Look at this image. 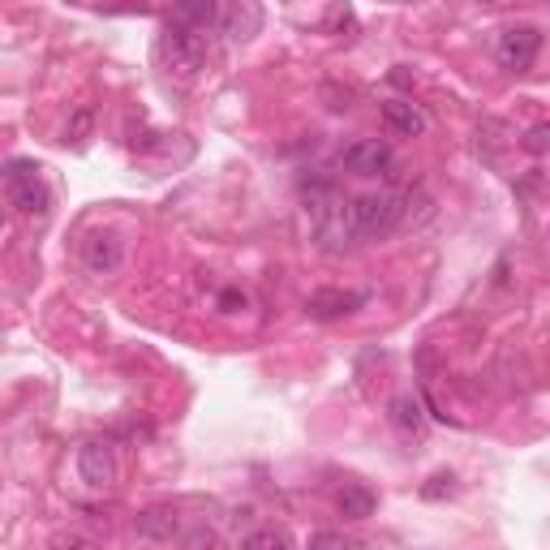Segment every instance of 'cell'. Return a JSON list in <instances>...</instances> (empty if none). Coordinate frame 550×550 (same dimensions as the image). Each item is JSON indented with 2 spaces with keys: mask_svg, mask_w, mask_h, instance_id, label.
<instances>
[{
  "mask_svg": "<svg viewBox=\"0 0 550 550\" xmlns=\"http://www.w3.org/2000/svg\"><path fill=\"white\" fill-rule=\"evenodd\" d=\"M5 194H9V207L22 220H48L52 198L39 177V164H31V159H9L5 164Z\"/></svg>",
  "mask_w": 550,
  "mask_h": 550,
  "instance_id": "7a4b0ae2",
  "label": "cell"
},
{
  "mask_svg": "<svg viewBox=\"0 0 550 550\" xmlns=\"http://www.w3.org/2000/svg\"><path fill=\"white\" fill-rule=\"evenodd\" d=\"M538 52H542V35L533 31V26H512V31H503L499 43H495L499 65L512 69V74H525V69H533Z\"/></svg>",
  "mask_w": 550,
  "mask_h": 550,
  "instance_id": "5b68a950",
  "label": "cell"
},
{
  "mask_svg": "<svg viewBox=\"0 0 550 550\" xmlns=\"http://www.w3.org/2000/svg\"><path fill=\"white\" fill-rule=\"evenodd\" d=\"M387 422H392L404 439H422L426 413H422V404H417V396H396L392 404H387Z\"/></svg>",
  "mask_w": 550,
  "mask_h": 550,
  "instance_id": "7c38bea8",
  "label": "cell"
},
{
  "mask_svg": "<svg viewBox=\"0 0 550 550\" xmlns=\"http://www.w3.org/2000/svg\"><path fill=\"white\" fill-rule=\"evenodd\" d=\"M241 542H245V546H254V550H271V546H293V538H288L284 529H258V533H245Z\"/></svg>",
  "mask_w": 550,
  "mask_h": 550,
  "instance_id": "2e32d148",
  "label": "cell"
},
{
  "mask_svg": "<svg viewBox=\"0 0 550 550\" xmlns=\"http://www.w3.org/2000/svg\"><path fill=\"white\" fill-rule=\"evenodd\" d=\"M91 129H95V108H91V104H82V108L74 112V117H69V125H65V147H86Z\"/></svg>",
  "mask_w": 550,
  "mask_h": 550,
  "instance_id": "9a60e30c",
  "label": "cell"
},
{
  "mask_svg": "<svg viewBox=\"0 0 550 550\" xmlns=\"http://www.w3.org/2000/svg\"><path fill=\"white\" fill-rule=\"evenodd\" d=\"M134 533H138V538H147V542H172V538H177V516L142 512V516H134Z\"/></svg>",
  "mask_w": 550,
  "mask_h": 550,
  "instance_id": "5bb4252c",
  "label": "cell"
},
{
  "mask_svg": "<svg viewBox=\"0 0 550 550\" xmlns=\"http://www.w3.org/2000/svg\"><path fill=\"white\" fill-rule=\"evenodd\" d=\"M366 306V293H344V288H318L306 301V314L318 318V323H331V318H344Z\"/></svg>",
  "mask_w": 550,
  "mask_h": 550,
  "instance_id": "ba28073f",
  "label": "cell"
},
{
  "mask_svg": "<svg viewBox=\"0 0 550 550\" xmlns=\"http://www.w3.org/2000/svg\"><path fill=\"white\" fill-rule=\"evenodd\" d=\"M396 164V151L383 138H357L340 151V168H349L353 177H387Z\"/></svg>",
  "mask_w": 550,
  "mask_h": 550,
  "instance_id": "277c9868",
  "label": "cell"
},
{
  "mask_svg": "<svg viewBox=\"0 0 550 550\" xmlns=\"http://www.w3.org/2000/svg\"><path fill=\"white\" fill-rule=\"evenodd\" d=\"M383 125L392 129L396 138H422L426 134L422 108L409 104V99H387V104H383Z\"/></svg>",
  "mask_w": 550,
  "mask_h": 550,
  "instance_id": "9c48e42d",
  "label": "cell"
},
{
  "mask_svg": "<svg viewBox=\"0 0 550 550\" xmlns=\"http://www.w3.org/2000/svg\"><path fill=\"white\" fill-rule=\"evenodd\" d=\"M159 56H164L168 74L194 78L202 69V61H207V31H194V26L168 18L164 35H159Z\"/></svg>",
  "mask_w": 550,
  "mask_h": 550,
  "instance_id": "3957f363",
  "label": "cell"
},
{
  "mask_svg": "<svg viewBox=\"0 0 550 550\" xmlns=\"http://www.w3.org/2000/svg\"><path fill=\"white\" fill-rule=\"evenodd\" d=\"M125 263V241L117 233H91L82 241V267L91 275H117Z\"/></svg>",
  "mask_w": 550,
  "mask_h": 550,
  "instance_id": "52a82bcc",
  "label": "cell"
},
{
  "mask_svg": "<svg viewBox=\"0 0 550 550\" xmlns=\"http://www.w3.org/2000/svg\"><path fill=\"white\" fill-rule=\"evenodd\" d=\"M220 26L228 31V39L245 43V39H254L258 31H263V9H258V0H233V9H224Z\"/></svg>",
  "mask_w": 550,
  "mask_h": 550,
  "instance_id": "30bf717a",
  "label": "cell"
},
{
  "mask_svg": "<svg viewBox=\"0 0 550 550\" xmlns=\"http://www.w3.org/2000/svg\"><path fill=\"white\" fill-rule=\"evenodd\" d=\"M310 546H353V538H344V533H314Z\"/></svg>",
  "mask_w": 550,
  "mask_h": 550,
  "instance_id": "ac0fdd59",
  "label": "cell"
},
{
  "mask_svg": "<svg viewBox=\"0 0 550 550\" xmlns=\"http://www.w3.org/2000/svg\"><path fill=\"white\" fill-rule=\"evenodd\" d=\"M185 542H190V546H215L220 538H215L211 529H194V533H190V538H185Z\"/></svg>",
  "mask_w": 550,
  "mask_h": 550,
  "instance_id": "d6986e66",
  "label": "cell"
},
{
  "mask_svg": "<svg viewBox=\"0 0 550 550\" xmlns=\"http://www.w3.org/2000/svg\"><path fill=\"white\" fill-rule=\"evenodd\" d=\"M477 5H490V0H477Z\"/></svg>",
  "mask_w": 550,
  "mask_h": 550,
  "instance_id": "ffe728a7",
  "label": "cell"
},
{
  "mask_svg": "<svg viewBox=\"0 0 550 550\" xmlns=\"http://www.w3.org/2000/svg\"><path fill=\"white\" fill-rule=\"evenodd\" d=\"M78 477L95 490L112 486L117 482V447H112L108 439H86L78 447Z\"/></svg>",
  "mask_w": 550,
  "mask_h": 550,
  "instance_id": "8992f818",
  "label": "cell"
},
{
  "mask_svg": "<svg viewBox=\"0 0 550 550\" xmlns=\"http://www.w3.org/2000/svg\"><path fill=\"white\" fill-rule=\"evenodd\" d=\"M409 194H396V190H379V194H361L349 202V220H353V233L366 237V241H379V237H392L396 228L409 220Z\"/></svg>",
  "mask_w": 550,
  "mask_h": 550,
  "instance_id": "6da1fadb",
  "label": "cell"
},
{
  "mask_svg": "<svg viewBox=\"0 0 550 550\" xmlns=\"http://www.w3.org/2000/svg\"><path fill=\"white\" fill-rule=\"evenodd\" d=\"M336 512L344 520H370L374 512H379V495H374L370 486H344L340 490V499H336Z\"/></svg>",
  "mask_w": 550,
  "mask_h": 550,
  "instance_id": "4fadbf2b",
  "label": "cell"
},
{
  "mask_svg": "<svg viewBox=\"0 0 550 550\" xmlns=\"http://www.w3.org/2000/svg\"><path fill=\"white\" fill-rule=\"evenodd\" d=\"M172 22H185V26H194V31H207L211 35V26H220L224 22V5L220 0H181L177 9L168 13Z\"/></svg>",
  "mask_w": 550,
  "mask_h": 550,
  "instance_id": "8fae6325",
  "label": "cell"
},
{
  "mask_svg": "<svg viewBox=\"0 0 550 550\" xmlns=\"http://www.w3.org/2000/svg\"><path fill=\"white\" fill-rule=\"evenodd\" d=\"M525 151L529 155H546L550 151V125H533L525 134Z\"/></svg>",
  "mask_w": 550,
  "mask_h": 550,
  "instance_id": "e0dca14e",
  "label": "cell"
}]
</instances>
